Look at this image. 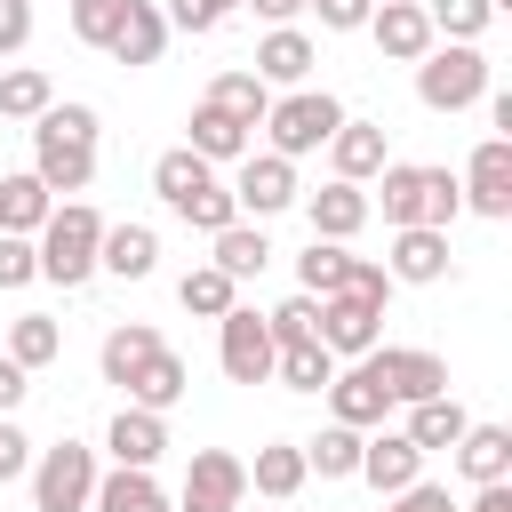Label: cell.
Returning <instances> with one entry per match:
<instances>
[{
    "instance_id": "cell-1",
    "label": "cell",
    "mask_w": 512,
    "mask_h": 512,
    "mask_svg": "<svg viewBox=\"0 0 512 512\" xmlns=\"http://www.w3.org/2000/svg\"><path fill=\"white\" fill-rule=\"evenodd\" d=\"M32 176L48 192H88V176H96V112L88 104H48L32 120Z\"/></svg>"
},
{
    "instance_id": "cell-2",
    "label": "cell",
    "mask_w": 512,
    "mask_h": 512,
    "mask_svg": "<svg viewBox=\"0 0 512 512\" xmlns=\"http://www.w3.org/2000/svg\"><path fill=\"white\" fill-rule=\"evenodd\" d=\"M152 192H160L168 216H184L192 232H224V224H240L232 184H216V160H200L192 144H176V152L152 160Z\"/></svg>"
},
{
    "instance_id": "cell-3",
    "label": "cell",
    "mask_w": 512,
    "mask_h": 512,
    "mask_svg": "<svg viewBox=\"0 0 512 512\" xmlns=\"http://www.w3.org/2000/svg\"><path fill=\"white\" fill-rule=\"evenodd\" d=\"M368 208H384V224L400 232V224H432V232H448L456 216H464V192H456V176L448 168H416V160H384L376 168V200Z\"/></svg>"
},
{
    "instance_id": "cell-4",
    "label": "cell",
    "mask_w": 512,
    "mask_h": 512,
    "mask_svg": "<svg viewBox=\"0 0 512 512\" xmlns=\"http://www.w3.org/2000/svg\"><path fill=\"white\" fill-rule=\"evenodd\" d=\"M96 240H104V216H96L88 200H64V208H48V224L32 232V248H40V280H56V288H80V280L96 272Z\"/></svg>"
},
{
    "instance_id": "cell-5",
    "label": "cell",
    "mask_w": 512,
    "mask_h": 512,
    "mask_svg": "<svg viewBox=\"0 0 512 512\" xmlns=\"http://www.w3.org/2000/svg\"><path fill=\"white\" fill-rule=\"evenodd\" d=\"M416 96L432 104V112H464V104H480L488 96V56L472 48V40H432L424 56H416Z\"/></svg>"
},
{
    "instance_id": "cell-6",
    "label": "cell",
    "mask_w": 512,
    "mask_h": 512,
    "mask_svg": "<svg viewBox=\"0 0 512 512\" xmlns=\"http://www.w3.org/2000/svg\"><path fill=\"white\" fill-rule=\"evenodd\" d=\"M336 120H344V104H336L328 88H288V96L264 112V136H272L280 160H304V152H320V144L336 136Z\"/></svg>"
},
{
    "instance_id": "cell-7",
    "label": "cell",
    "mask_w": 512,
    "mask_h": 512,
    "mask_svg": "<svg viewBox=\"0 0 512 512\" xmlns=\"http://www.w3.org/2000/svg\"><path fill=\"white\" fill-rule=\"evenodd\" d=\"M88 496H96V448L56 440L32 456V512H88Z\"/></svg>"
},
{
    "instance_id": "cell-8",
    "label": "cell",
    "mask_w": 512,
    "mask_h": 512,
    "mask_svg": "<svg viewBox=\"0 0 512 512\" xmlns=\"http://www.w3.org/2000/svg\"><path fill=\"white\" fill-rule=\"evenodd\" d=\"M360 368L392 392V408L448 392V360H440V352H424V344H376V352H360Z\"/></svg>"
},
{
    "instance_id": "cell-9",
    "label": "cell",
    "mask_w": 512,
    "mask_h": 512,
    "mask_svg": "<svg viewBox=\"0 0 512 512\" xmlns=\"http://www.w3.org/2000/svg\"><path fill=\"white\" fill-rule=\"evenodd\" d=\"M240 504H248V464L232 448H192L176 512H240Z\"/></svg>"
},
{
    "instance_id": "cell-10",
    "label": "cell",
    "mask_w": 512,
    "mask_h": 512,
    "mask_svg": "<svg viewBox=\"0 0 512 512\" xmlns=\"http://www.w3.org/2000/svg\"><path fill=\"white\" fill-rule=\"evenodd\" d=\"M216 360H224L232 384H264V376H272V328H264V312L232 304V312L216 320Z\"/></svg>"
},
{
    "instance_id": "cell-11",
    "label": "cell",
    "mask_w": 512,
    "mask_h": 512,
    "mask_svg": "<svg viewBox=\"0 0 512 512\" xmlns=\"http://www.w3.org/2000/svg\"><path fill=\"white\" fill-rule=\"evenodd\" d=\"M456 192L480 216H512V136H480L472 160H464V176H456Z\"/></svg>"
},
{
    "instance_id": "cell-12",
    "label": "cell",
    "mask_w": 512,
    "mask_h": 512,
    "mask_svg": "<svg viewBox=\"0 0 512 512\" xmlns=\"http://www.w3.org/2000/svg\"><path fill=\"white\" fill-rule=\"evenodd\" d=\"M232 200H240V216H280V208H296V160H280V152H240V176H232Z\"/></svg>"
},
{
    "instance_id": "cell-13",
    "label": "cell",
    "mask_w": 512,
    "mask_h": 512,
    "mask_svg": "<svg viewBox=\"0 0 512 512\" xmlns=\"http://www.w3.org/2000/svg\"><path fill=\"white\" fill-rule=\"evenodd\" d=\"M312 336H320L336 360H360V352H376V344H384V312H376V304H360V296H320Z\"/></svg>"
},
{
    "instance_id": "cell-14",
    "label": "cell",
    "mask_w": 512,
    "mask_h": 512,
    "mask_svg": "<svg viewBox=\"0 0 512 512\" xmlns=\"http://www.w3.org/2000/svg\"><path fill=\"white\" fill-rule=\"evenodd\" d=\"M360 32H376V48H384L392 64H416V56L440 40V32H432V16H424V0H376Z\"/></svg>"
},
{
    "instance_id": "cell-15",
    "label": "cell",
    "mask_w": 512,
    "mask_h": 512,
    "mask_svg": "<svg viewBox=\"0 0 512 512\" xmlns=\"http://www.w3.org/2000/svg\"><path fill=\"white\" fill-rule=\"evenodd\" d=\"M360 480L384 488V496H400L408 480H424V448H416L408 432H384V424H376V432L360 440Z\"/></svg>"
},
{
    "instance_id": "cell-16",
    "label": "cell",
    "mask_w": 512,
    "mask_h": 512,
    "mask_svg": "<svg viewBox=\"0 0 512 512\" xmlns=\"http://www.w3.org/2000/svg\"><path fill=\"white\" fill-rule=\"evenodd\" d=\"M304 200V216H312V240H352L376 208H368V192L360 184H344V176H328L320 192H296Z\"/></svg>"
},
{
    "instance_id": "cell-17",
    "label": "cell",
    "mask_w": 512,
    "mask_h": 512,
    "mask_svg": "<svg viewBox=\"0 0 512 512\" xmlns=\"http://www.w3.org/2000/svg\"><path fill=\"white\" fill-rule=\"evenodd\" d=\"M384 272H392V280H408V288L448 280V232H432V224H400V232H392V256H384Z\"/></svg>"
},
{
    "instance_id": "cell-18",
    "label": "cell",
    "mask_w": 512,
    "mask_h": 512,
    "mask_svg": "<svg viewBox=\"0 0 512 512\" xmlns=\"http://www.w3.org/2000/svg\"><path fill=\"white\" fill-rule=\"evenodd\" d=\"M328 416H336V424H352V432H376V424L392 416V392L352 360V368H336V376H328Z\"/></svg>"
},
{
    "instance_id": "cell-19",
    "label": "cell",
    "mask_w": 512,
    "mask_h": 512,
    "mask_svg": "<svg viewBox=\"0 0 512 512\" xmlns=\"http://www.w3.org/2000/svg\"><path fill=\"white\" fill-rule=\"evenodd\" d=\"M104 448H112V464H128V472H152V464L168 456V424H160L152 408H136V400H128V408L112 416Z\"/></svg>"
},
{
    "instance_id": "cell-20",
    "label": "cell",
    "mask_w": 512,
    "mask_h": 512,
    "mask_svg": "<svg viewBox=\"0 0 512 512\" xmlns=\"http://www.w3.org/2000/svg\"><path fill=\"white\" fill-rule=\"evenodd\" d=\"M152 264H160V232H152V224H104L96 272H112V280H152Z\"/></svg>"
},
{
    "instance_id": "cell-21",
    "label": "cell",
    "mask_w": 512,
    "mask_h": 512,
    "mask_svg": "<svg viewBox=\"0 0 512 512\" xmlns=\"http://www.w3.org/2000/svg\"><path fill=\"white\" fill-rule=\"evenodd\" d=\"M256 80H264V88H304V80H312V40H304L296 24H272V32L256 40Z\"/></svg>"
},
{
    "instance_id": "cell-22",
    "label": "cell",
    "mask_w": 512,
    "mask_h": 512,
    "mask_svg": "<svg viewBox=\"0 0 512 512\" xmlns=\"http://www.w3.org/2000/svg\"><path fill=\"white\" fill-rule=\"evenodd\" d=\"M384 160H392V152H384V128H376V120H336V136H328V168H336L344 184H368Z\"/></svg>"
},
{
    "instance_id": "cell-23",
    "label": "cell",
    "mask_w": 512,
    "mask_h": 512,
    "mask_svg": "<svg viewBox=\"0 0 512 512\" xmlns=\"http://www.w3.org/2000/svg\"><path fill=\"white\" fill-rule=\"evenodd\" d=\"M456 472H464L472 488L512 480V432H504V424H464V432H456Z\"/></svg>"
},
{
    "instance_id": "cell-24",
    "label": "cell",
    "mask_w": 512,
    "mask_h": 512,
    "mask_svg": "<svg viewBox=\"0 0 512 512\" xmlns=\"http://www.w3.org/2000/svg\"><path fill=\"white\" fill-rule=\"evenodd\" d=\"M120 392H128L136 408H152V416H168V408H176V400L192 392V368H184V360H176V352L160 344V352H152V360H144V368H136V376L120 384Z\"/></svg>"
},
{
    "instance_id": "cell-25",
    "label": "cell",
    "mask_w": 512,
    "mask_h": 512,
    "mask_svg": "<svg viewBox=\"0 0 512 512\" xmlns=\"http://www.w3.org/2000/svg\"><path fill=\"white\" fill-rule=\"evenodd\" d=\"M160 48H168V16L152 8V0H128L120 8V32H112V64H160Z\"/></svg>"
},
{
    "instance_id": "cell-26",
    "label": "cell",
    "mask_w": 512,
    "mask_h": 512,
    "mask_svg": "<svg viewBox=\"0 0 512 512\" xmlns=\"http://www.w3.org/2000/svg\"><path fill=\"white\" fill-rule=\"evenodd\" d=\"M88 504H96V512H176L168 488H160L152 472H128V464L96 472V496H88Z\"/></svg>"
},
{
    "instance_id": "cell-27",
    "label": "cell",
    "mask_w": 512,
    "mask_h": 512,
    "mask_svg": "<svg viewBox=\"0 0 512 512\" xmlns=\"http://www.w3.org/2000/svg\"><path fill=\"white\" fill-rule=\"evenodd\" d=\"M360 440H368V432H352V424L328 416V424H320L312 440H296V448H304V472H320V480H352V472H360Z\"/></svg>"
},
{
    "instance_id": "cell-28",
    "label": "cell",
    "mask_w": 512,
    "mask_h": 512,
    "mask_svg": "<svg viewBox=\"0 0 512 512\" xmlns=\"http://www.w3.org/2000/svg\"><path fill=\"white\" fill-rule=\"evenodd\" d=\"M304 480H312V472H304V448H296V440H264V448H256V464H248V488H256V496H272V504H288Z\"/></svg>"
},
{
    "instance_id": "cell-29",
    "label": "cell",
    "mask_w": 512,
    "mask_h": 512,
    "mask_svg": "<svg viewBox=\"0 0 512 512\" xmlns=\"http://www.w3.org/2000/svg\"><path fill=\"white\" fill-rule=\"evenodd\" d=\"M48 208H56V192L32 176V168H16V176H0V232H40L48 224Z\"/></svg>"
},
{
    "instance_id": "cell-30",
    "label": "cell",
    "mask_w": 512,
    "mask_h": 512,
    "mask_svg": "<svg viewBox=\"0 0 512 512\" xmlns=\"http://www.w3.org/2000/svg\"><path fill=\"white\" fill-rule=\"evenodd\" d=\"M464 424H472V416L456 408V392H432V400H408V424H400V432L432 456V448H456V432H464Z\"/></svg>"
},
{
    "instance_id": "cell-31",
    "label": "cell",
    "mask_w": 512,
    "mask_h": 512,
    "mask_svg": "<svg viewBox=\"0 0 512 512\" xmlns=\"http://www.w3.org/2000/svg\"><path fill=\"white\" fill-rule=\"evenodd\" d=\"M200 104H216V112H232L240 128H264V112H272V88H264L256 72H216Z\"/></svg>"
},
{
    "instance_id": "cell-32",
    "label": "cell",
    "mask_w": 512,
    "mask_h": 512,
    "mask_svg": "<svg viewBox=\"0 0 512 512\" xmlns=\"http://www.w3.org/2000/svg\"><path fill=\"white\" fill-rule=\"evenodd\" d=\"M192 152L200 160H240V152H256V128H240L216 104H192Z\"/></svg>"
},
{
    "instance_id": "cell-33",
    "label": "cell",
    "mask_w": 512,
    "mask_h": 512,
    "mask_svg": "<svg viewBox=\"0 0 512 512\" xmlns=\"http://www.w3.org/2000/svg\"><path fill=\"white\" fill-rule=\"evenodd\" d=\"M216 240V272H232V280H256L264 264H272V240H264V224H224V232H208Z\"/></svg>"
},
{
    "instance_id": "cell-34",
    "label": "cell",
    "mask_w": 512,
    "mask_h": 512,
    "mask_svg": "<svg viewBox=\"0 0 512 512\" xmlns=\"http://www.w3.org/2000/svg\"><path fill=\"white\" fill-rule=\"evenodd\" d=\"M272 376H280L288 392H328V376H336V352H328L320 336H304V344H280V352H272Z\"/></svg>"
},
{
    "instance_id": "cell-35",
    "label": "cell",
    "mask_w": 512,
    "mask_h": 512,
    "mask_svg": "<svg viewBox=\"0 0 512 512\" xmlns=\"http://www.w3.org/2000/svg\"><path fill=\"white\" fill-rule=\"evenodd\" d=\"M176 304H184V312H200V320H224V312L240 304V280H232V272H216V264H192V272L176 280Z\"/></svg>"
},
{
    "instance_id": "cell-36",
    "label": "cell",
    "mask_w": 512,
    "mask_h": 512,
    "mask_svg": "<svg viewBox=\"0 0 512 512\" xmlns=\"http://www.w3.org/2000/svg\"><path fill=\"white\" fill-rule=\"evenodd\" d=\"M152 352H160V328H152V320H120V328L104 336V384H128Z\"/></svg>"
},
{
    "instance_id": "cell-37",
    "label": "cell",
    "mask_w": 512,
    "mask_h": 512,
    "mask_svg": "<svg viewBox=\"0 0 512 512\" xmlns=\"http://www.w3.org/2000/svg\"><path fill=\"white\" fill-rule=\"evenodd\" d=\"M56 104V80L40 72V64H16V72H0V120H40Z\"/></svg>"
},
{
    "instance_id": "cell-38",
    "label": "cell",
    "mask_w": 512,
    "mask_h": 512,
    "mask_svg": "<svg viewBox=\"0 0 512 512\" xmlns=\"http://www.w3.org/2000/svg\"><path fill=\"white\" fill-rule=\"evenodd\" d=\"M64 352V328L48 320V312H16V328H8V360L16 368H48Z\"/></svg>"
},
{
    "instance_id": "cell-39",
    "label": "cell",
    "mask_w": 512,
    "mask_h": 512,
    "mask_svg": "<svg viewBox=\"0 0 512 512\" xmlns=\"http://www.w3.org/2000/svg\"><path fill=\"white\" fill-rule=\"evenodd\" d=\"M392 288H400V280H392L376 256H344V272H336V288H328V296H360V304H376V312H384V304H392Z\"/></svg>"
},
{
    "instance_id": "cell-40",
    "label": "cell",
    "mask_w": 512,
    "mask_h": 512,
    "mask_svg": "<svg viewBox=\"0 0 512 512\" xmlns=\"http://www.w3.org/2000/svg\"><path fill=\"white\" fill-rule=\"evenodd\" d=\"M424 16H432V32H448V40H480V32L496 24V0H424Z\"/></svg>"
},
{
    "instance_id": "cell-41",
    "label": "cell",
    "mask_w": 512,
    "mask_h": 512,
    "mask_svg": "<svg viewBox=\"0 0 512 512\" xmlns=\"http://www.w3.org/2000/svg\"><path fill=\"white\" fill-rule=\"evenodd\" d=\"M312 320H320V296H304V288H296L288 304H272V312H264V328H272V352H280V344H304V336H312Z\"/></svg>"
},
{
    "instance_id": "cell-42",
    "label": "cell",
    "mask_w": 512,
    "mask_h": 512,
    "mask_svg": "<svg viewBox=\"0 0 512 512\" xmlns=\"http://www.w3.org/2000/svg\"><path fill=\"white\" fill-rule=\"evenodd\" d=\"M336 272H344V240H312V248L296 256V280H304V296H328V288H336Z\"/></svg>"
},
{
    "instance_id": "cell-43",
    "label": "cell",
    "mask_w": 512,
    "mask_h": 512,
    "mask_svg": "<svg viewBox=\"0 0 512 512\" xmlns=\"http://www.w3.org/2000/svg\"><path fill=\"white\" fill-rule=\"evenodd\" d=\"M120 8H128V0H72V32H80L88 48H112V32H120Z\"/></svg>"
},
{
    "instance_id": "cell-44",
    "label": "cell",
    "mask_w": 512,
    "mask_h": 512,
    "mask_svg": "<svg viewBox=\"0 0 512 512\" xmlns=\"http://www.w3.org/2000/svg\"><path fill=\"white\" fill-rule=\"evenodd\" d=\"M232 8H240V0H168L160 16H168V32H216Z\"/></svg>"
},
{
    "instance_id": "cell-45",
    "label": "cell",
    "mask_w": 512,
    "mask_h": 512,
    "mask_svg": "<svg viewBox=\"0 0 512 512\" xmlns=\"http://www.w3.org/2000/svg\"><path fill=\"white\" fill-rule=\"evenodd\" d=\"M24 280H40V248L24 232H0V288H24Z\"/></svg>"
},
{
    "instance_id": "cell-46",
    "label": "cell",
    "mask_w": 512,
    "mask_h": 512,
    "mask_svg": "<svg viewBox=\"0 0 512 512\" xmlns=\"http://www.w3.org/2000/svg\"><path fill=\"white\" fill-rule=\"evenodd\" d=\"M24 472H32V440L0 416V488H8V480H24Z\"/></svg>"
},
{
    "instance_id": "cell-47",
    "label": "cell",
    "mask_w": 512,
    "mask_h": 512,
    "mask_svg": "<svg viewBox=\"0 0 512 512\" xmlns=\"http://www.w3.org/2000/svg\"><path fill=\"white\" fill-rule=\"evenodd\" d=\"M304 8H312V16H320V24H328V32H360V24H368V8H376V0H304Z\"/></svg>"
},
{
    "instance_id": "cell-48",
    "label": "cell",
    "mask_w": 512,
    "mask_h": 512,
    "mask_svg": "<svg viewBox=\"0 0 512 512\" xmlns=\"http://www.w3.org/2000/svg\"><path fill=\"white\" fill-rule=\"evenodd\" d=\"M32 40V0H0V56H16Z\"/></svg>"
},
{
    "instance_id": "cell-49",
    "label": "cell",
    "mask_w": 512,
    "mask_h": 512,
    "mask_svg": "<svg viewBox=\"0 0 512 512\" xmlns=\"http://www.w3.org/2000/svg\"><path fill=\"white\" fill-rule=\"evenodd\" d=\"M392 512H456V504H448V488H432V480H408V488L392 496Z\"/></svg>"
},
{
    "instance_id": "cell-50",
    "label": "cell",
    "mask_w": 512,
    "mask_h": 512,
    "mask_svg": "<svg viewBox=\"0 0 512 512\" xmlns=\"http://www.w3.org/2000/svg\"><path fill=\"white\" fill-rule=\"evenodd\" d=\"M24 392H32V368H16V360L0 352V416H8V408H16Z\"/></svg>"
},
{
    "instance_id": "cell-51",
    "label": "cell",
    "mask_w": 512,
    "mask_h": 512,
    "mask_svg": "<svg viewBox=\"0 0 512 512\" xmlns=\"http://www.w3.org/2000/svg\"><path fill=\"white\" fill-rule=\"evenodd\" d=\"M464 512H512V480H488V488H472V504Z\"/></svg>"
},
{
    "instance_id": "cell-52",
    "label": "cell",
    "mask_w": 512,
    "mask_h": 512,
    "mask_svg": "<svg viewBox=\"0 0 512 512\" xmlns=\"http://www.w3.org/2000/svg\"><path fill=\"white\" fill-rule=\"evenodd\" d=\"M240 8H256L264 24H296V16H304V0H240Z\"/></svg>"
}]
</instances>
